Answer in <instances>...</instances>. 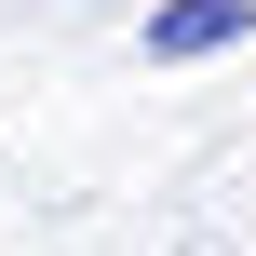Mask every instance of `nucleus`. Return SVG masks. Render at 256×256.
<instances>
[{"label":"nucleus","mask_w":256,"mask_h":256,"mask_svg":"<svg viewBox=\"0 0 256 256\" xmlns=\"http://www.w3.org/2000/svg\"><path fill=\"white\" fill-rule=\"evenodd\" d=\"M243 40H256V0H162V14L135 27L148 68H202V54H243Z\"/></svg>","instance_id":"1"}]
</instances>
